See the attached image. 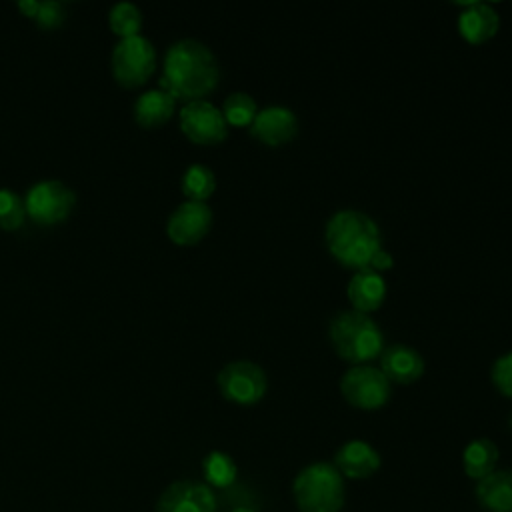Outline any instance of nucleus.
<instances>
[{
	"label": "nucleus",
	"instance_id": "f257e3e1",
	"mask_svg": "<svg viewBox=\"0 0 512 512\" xmlns=\"http://www.w3.org/2000/svg\"><path fill=\"white\" fill-rule=\"evenodd\" d=\"M218 76L220 70L212 50L196 38H182L166 50L160 90L186 102L200 100L214 90Z\"/></svg>",
	"mask_w": 512,
	"mask_h": 512
},
{
	"label": "nucleus",
	"instance_id": "f03ea898",
	"mask_svg": "<svg viewBox=\"0 0 512 512\" xmlns=\"http://www.w3.org/2000/svg\"><path fill=\"white\" fill-rule=\"evenodd\" d=\"M324 242L330 254L348 268H368L382 248L378 224L364 212L344 208L334 212L324 226Z\"/></svg>",
	"mask_w": 512,
	"mask_h": 512
},
{
	"label": "nucleus",
	"instance_id": "7ed1b4c3",
	"mask_svg": "<svg viewBox=\"0 0 512 512\" xmlns=\"http://www.w3.org/2000/svg\"><path fill=\"white\" fill-rule=\"evenodd\" d=\"M328 338L336 354L352 364H364L380 356L384 336L378 324L364 312L342 310L328 326Z\"/></svg>",
	"mask_w": 512,
	"mask_h": 512
},
{
	"label": "nucleus",
	"instance_id": "20e7f679",
	"mask_svg": "<svg viewBox=\"0 0 512 512\" xmlns=\"http://www.w3.org/2000/svg\"><path fill=\"white\" fill-rule=\"evenodd\" d=\"M292 498L300 512H340L346 500L344 478L330 462L308 464L292 480Z\"/></svg>",
	"mask_w": 512,
	"mask_h": 512
},
{
	"label": "nucleus",
	"instance_id": "39448f33",
	"mask_svg": "<svg viewBox=\"0 0 512 512\" xmlns=\"http://www.w3.org/2000/svg\"><path fill=\"white\" fill-rule=\"evenodd\" d=\"M340 392L354 408L376 410L390 398V380L376 366L354 364L342 374Z\"/></svg>",
	"mask_w": 512,
	"mask_h": 512
},
{
	"label": "nucleus",
	"instance_id": "423d86ee",
	"mask_svg": "<svg viewBox=\"0 0 512 512\" xmlns=\"http://www.w3.org/2000/svg\"><path fill=\"white\" fill-rule=\"evenodd\" d=\"M156 50L152 42L142 36H126L112 50V72L122 86H138L154 72Z\"/></svg>",
	"mask_w": 512,
	"mask_h": 512
},
{
	"label": "nucleus",
	"instance_id": "0eeeda50",
	"mask_svg": "<svg viewBox=\"0 0 512 512\" xmlns=\"http://www.w3.org/2000/svg\"><path fill=\"white\" fill-rule=\"evenodd\" d=\"M76 204L74 190L60 180H40L28 188L24 198L26 214L40 226L64 220Z\"/></svg>",
	"mask_w": 512,
	"mask_h": 512
},
{
	"label": "nucleus",
	"instance_id": "6e6552de",
	"mask_svg": "<svg viewBox=\"0 0 512 512\" xmlns=\"http://www.w3.org/2000/svg\"><path fill=\"white\" fill-rule=\"evenodd\" d=\"M216 382L226 400L242 406H250L262 400L268 388L264 370L250 360H234L224 364Z\"/></svg>",
	"mask_w": 512,
	"mask_h": 512
},
{
	"label": "nucleus",
	"instance_id": "1a4fd4ad",
	"mask_svg": "<svg viewBox=\"0 0 512 512\" xmlns=\"http://www.w3.org/2000/svg\"><path fill=\"white\" fill-rule=\"evenodd\" d=\"M180 128L196 144H218L228 134V122L218 106L200 98L180 110Z\"/></svg>",
	"mask_w": 512,
	"mask_h": 512
},
{
	"label": "nucleus",
	"instance_id": "9d476101",
	"mask_svg": "<svg viewBox=\"0 0 512 512\" xmlns=\"http://www.w3.org/2000/svg\"><path fill=\"white\" fill-rule=\"evenodd\" d=\"M156 512H216V496L208 484L178 480L160 494Z\"/></svg>",
	"mask_w": 512,
	"mask_h": 512
},
{
	"label": "nucleus",
	"instance_id": "9b49d317",
	"mask_svg": "<svg viewBox=\"0 0 512 512\" xmlns=\"http://www.w3.org/2000/svg\"><path fill=\"white\" fill-rule=\"evenodd\" d=\"M212 226V210L206 202L186 200L178 204L168 222L166 232L176 244H196Z\"/></svg>",
	"mask_w": 512,
	"mask_h": 512
},
{
	"label": "nucleus",
	"instance_id": "f8f14e48",
	"mask_svg": "<svg viewBox=\"0 0 512 512\" xmlns=\"http://www.w3.org/2000/svg\"><path fill=\"white\" fill-rule=\"evenodd\" d=\"M298 132L296 114L282 104H270L256 112L250 122V134L268 146H280L292 140Z\"/></svg>",
	"mask_w": 512,
	"mask_h": 512
},
{
	"label": "nucleus",
	"instance_id": "ddd939ff",
	"mask_svg": "<svg viewBox=\"0 0 512 512\" xmlns=\"http://www.w3.org/2000/svg\"><path fill=\"white\" fill-rule=\"evenodd\" d=\"M334 468L342 478L364 480L378 472L380 454L366 440H348L334 454Z\"/></svg>",
	"mask_w": 512,
	"mask_h": 512
},
{
	"label": "nucleus",
	"instance_id": "4468645a",
	"mask_svg": "<svg viewBox=\"0 0 512 512\" xmlns=\"http://www.w3.org/2000/svg\"><path fill=\"white\" fill-rule=\"evenodd\" d=\"M382 374L396 384H412L424 374V358L406 344H390L380 352Z\"/></svg>",
	"mask_w": 512,
	"mask_h": 512
},
{
	"label": "nucleus",
	"instance_id": "2eb2a0df",
	"mask_svg": "<svg viewBox=\"0 0 512 512\" xmlns=\"http://www.w3.org/2000/svg\"><path fill=\"white\" fill-rule=\"evenodd\" d=\"M346 294H348L350 304L354 306L352 310L368 314V312L380 308V304L384 302L386 280L374 268H360L348 280Z\"/></svg>",
	"mask_w": 512,
	"mask_h": 512
},
{
	"label": "nucleus",
	"instance_id": "dca6fc26",
	"mask_svg": "<svg viewBox=\"0 0 512 512\" xmlns=\"http://www.w3.org/2000/svg\"><path fill=\"white\" fill-rule=\"evenodd\" d=\"M498 26H500L498 12L488 2H468L464 4L458 16L460 34L472 44H482L488 38H492Z\"/></svg>",
	"mask_w": 512,
	"mask_h": 512
},
{
	"label": "nucleus",
	"instance_id": "f3484780",
	"mask_svg": "<svg viewBox=\"0 0 512 512\" xmlns=\"http://www.w3.org/2000/svg\"><path fill=\"white\" fill-rule=\"evenodd\" d=\"M476 500L488 512H512V470H494L476 484Z\"/></svg>",
	"mask_w": 512,
	"mask_h": 512
},
{
	"label": "nucleus",
	"instance_id": "a211bd4d",
	"mask_svg": "<svg viewBox=\"0 0 512 512\" xmlns=\"http://www.w3.org/2000/svg\"><path fill=\"white\" fill-rule=\"evenodd\" d=\"M174 104H176L174 96H170L168 92H164L160 88H152V90L142 92L136 98L134 116L142 126L152 128V126L166 122L172 116Z\"/></svg>",
	"mask_w": 512,
	"mask_h": 512
},
{
	"label": "nucleus",
	"instance_id": "6ab92c4d",
	"mask_svg": "<svg viewBox=\"0 0 512 512\" xmlns=\"http://www.w3.org/2000/svg\"><path fill=\"white\" fill-rule=\"evenodd\" d=\"M498 446L490 438H476L466 444L462 452L464 474L472 480H482L496 470Z\"/></svg>",
	"mask_w": 512,
	"mask_h": 512
},
{
	"label": "nucleus",
	"instance_id": "aec40b11",
	"mask_svg": "<svg viewBox=\"0 0 512 512\" xmlns=\"http://www.w3.org/2000/svg\"><path fill=\"white\" fill-rule=\"evenodd\" d=\"M202 472L208 486H214V488H228L236 482V476H238V468L232 456L220 450L206 454V458L202 460Z\"/></svg>",
	"mask_w": 512,
	"mask_h": 512
},
{
	"label": "nucleus",
	"instance_id": "412c9836",
	"mask_svg": "<svg viewBox=\"0 0 512 512\" xmlns=\"http://www.w3.org/2000/svg\"><path fill=\"white\" fill-rule=\"evenodd\" d=\"M182 192L188 200L204 202L216 188L214 172L204 164H190L182 174Z\"/></svg>",
	"mask_w": 512,
	"mask_h": 512
},
{
	"label": "nucleus",
	"instance_id": "4be33fe9",
	"mask_svg": "<svg viewBox=\"0 0 512 512\" xmlns=\"http://www.w3.org/2000/svg\"><path fill=\"white\" fill-rule=\"evenodd\" d=\"M256 112L258 104L248 92H232L222 104V114L232 126H250Z\"/></svg>",
	"mask_w": 512,
	"mask_h": 512
},
{
	"label": "nucleus",
	"instance_id": "5701e85b",
	"mask_svg": "<svg viewBox=\"0 0 512 512\" xmlns=\"http://www.w3.org/2000/svg\"><path fill=\"white\" fill-rule=\"evenodd\" d=\"M108 20H110L112 30L116 34H120L122 38H126V36L138 34V30L142 26V12L134 2L122 0L110 8Z\"/></svg>",
	"mask_w": 512,
	"mask_h": 512
},
{
	"label": "nucleus",
	"instance_id": "b1692460",
	"mask_svg": "<svg viewBox=\"0 0 512 512\" xmlns=\"http://www.w3.org/2000/svg\"><path fill=\"white\" fill-rule=\"evenodd\" d=\"M26 216L24 200L10 188H0V228L16 230Z\"/></svg>",
	"mask_w": 512,
	"mask_h": 512
},
{
	"label": "nucleus",
	"instance_id": "393cba45",
	"mask_svg": "<svg viewBox=\"0 0 512 512\" xmlns=\"http://www.w3.org/2000/svg\"><path fill=\"white\" fill-rule=\"evenodd\" d=\"M490 378L498 392H502L504 396H512V350L496 358L490 370Z\"/></svg>",
	"mask_w": 512,
	"mask_h": 512
},
{
	"label": "nucleus",
	"instance_id": "a878e982",
	"mask_svg": "<svg viewBox=\"0 0 512 512\" xmlns=\"http://www.w3.org/2000/svg\"><path fill=\"white\" fill-rule=\"evenodd\" d=\"M66 16V8L62 2L58 0H44L38 4V12H36V20L40 26L44 28H54L58 26Z\"/></svg>",
	"mask_w": 512,
	"mask_h": 512
},
{
	"label": "nucleus",
	"instance_id": "bb28decb",
	"mask_svg": "<svg viewBox=\"0 0 512 512\" xmlns=\"http://www.w3.org/2000/svg\"><path fill=\"white\" fill-rule=\"evenodd\" d=\"M392 264H394L392 256H390L384 248H380V250L376 252V256L372 258V262H370V266H368V268H374L376 272H382V270L392 268Z\"/></svg>",
	"mask_w": 512,
	"mask_h": 512
},
{
	"label": "nucleus",
	"instance_id": "cd10ccee",
	"mask_svg": "<svg viewBox=\"0 0 512 512\" xmlns=\"http://www.w3.org/2000/svg\"><path fill=\"white\" fill-rule=\"evenodd\" d=\"M38 0H20L18 2V8L26 14V16H36V12H38Z\"/></svg>",
	"mask_w": 512,
	"mask_h": 512
},
{
	"label": "nucleus",
	"instance_id": "c85d7f7f",
	"mask_svg": "<svg viewBox=\"0 0 512 512\" xmlns=\"http://www.w3.org/2000/svg\"><path fill=\"white\" fill-rule=\"evenodd\" d=\"M232 512H254L252 508H246V506H238V508H234Z\"/></svg>",
	"mask_w": 512,
	"mask_h": 512
},
{
	"label": "nucleus",
	"instance_id": "c756f323",
	"mask_svg": "<svg viewBox=\"0 0 512 512\" xmlns=\"http://www.w3.org/2000/svg\"><path fill=\"white\" fill-rule=\"evenodd\" d=\"M510 428H512V414H510Z\"/></svg>",
	"mask_w": 512,
	"mask_h": 512
}]
</instances>
